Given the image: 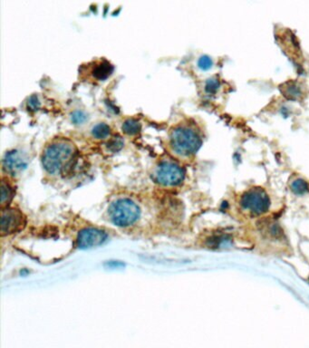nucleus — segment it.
Masks as SVG:
<instances>
[{"label": "nucleus", "instance_id": "423d86ee", "mask_svg": "<svg viewBox=\"0 0 309 348\" xmlns=\"http://www.w3.org/2000/svg\"><path fill=\"white\" fill-rule=\"evenodd\" d=\"M27 221L19 210L6 207L1 214V235L7 236L23 230Z\"/></svg>", "mask_w": 309, "mask_h": 348}, {"label": "nucleus", "instance_id": "0eeeda50", "mask_svg": "<svg viewBox=\"0 0 309 348\" xmlns=\"http://www.w3.org/2000/svg\"><path fill=\"white\" fill-rule=\"evenodd\" d=\"M106 239L107 234L105 231L95 228H87L79 232L76 242L79 249H92L104 244Z\"/></svg>", "mask_w": 309, "mask_h": 348}, {"label": "nucleus", "instance_id": "7ed1b4c3", "mask_svg": "<svg viewBox=\"0 0 309 348\" xmlns=\"http://www.w3.org/2000/svg\"><path fill=\"white\" fill-rule=\"evenodd\" d=\"M140 208L132 200L122 199L111 205L109 215L114 225L128 227L133 224L140 217Z\"/></svg>", "mask_w": 309, "mask_h": 348}, {"label": "nucleus", "instance_id": "2eb2a0df", "mask_svg": "<svg viewBox=\"0 0 309 348\" xmlns=\"http://www.w3.org/2000/svg\"><path fill=\"white\" fill-rule=\"evenodd\" d=\"M220 88V81L216 77L209 78L205 84V92L209 95H215Z\"/></svg>", "mask_w": 309, "mask_h": 348}, {"label": "nucleus", "instance_id": "4468645a", "mask_svg": "<svg viewBox=\"0 0 309 348\" xmlns=\"http://www.w3.org/2000/svg\"><path fill=\"white\" fill-rule=\"evenodd\" d=\"M290 188L295 194L302 195L308 191L309 185L303 179H295V181H292Z\"/></svg>", "mask_w": 309, "mask_h": 348}, {"label": "nucleus", "instance_id": "f8f14e48", "mask_svg": "<svg viewBox=\"0 0 309 348\" xmlns=\"http://www.w3.org/2000/svg\"><path fill=\"white\" fill-rule=\"evenodd\" d=\"M141 125L135 119H128L124 121L122 126L123 132L127 135H136L141 131Z\"/></svg>", "mask_w": 309, "mask_h": 348}, {"label": "nucleus", "instance_id": "dca6fc26", "mask_svg": "<svg viewBox=\"0 0 309 348\" xmlns=\"http://www.w3.org/2000/svg\"><path fill=\"white\" fill-rule=\"evenodd\" d=\"M124 145V142H123L122 137L120 136H115L113 139H111L109 141V143L107 144V148L110 150L111 152L113 153H116V152H119L120 150H122V148Z\"/></svg>", "mask_w": 309, "mask_h": 348}, {"label": "nucleus", "instance_id": "f03ea898", "mask_svg": "<svg viewBox=\"0 0 309 348\" xmlns=\"http://www.w3.org/2000/svg\"><path fill=\"white\" fill-rule=\"evenodd\" d=\"M173 151L182 156L195 154L202 145V139L195 128L188 124L174 127L170 136Z\"/></svg>", "mask_w": 309, "mask_h": 348}, {"label": "nucleus", "instance_id": "9d476101", "mask_svg": "<svg viewBox=\"0 0 309 348\" xmlns=\"http://www.w3.org/2000/svg\"><path fill=\"white\" fill-rule=\"evenodd\" d=\"M114 67L108 62H101L93 70L94 77L98 80H105L112 75Z\"/></svg>", "mask_w": 309, "mask_h": 348}, {"label": "nucleus", "instance_id": "6e6552de", "mask_svg": "<svg viewBox=\"0 0 309 348\" xmlns=\"http://www.w3.org/2000/svg\"><path fill=\"white\" fill-rule=\"evenodd\" d=\"M28 165V158L19 151L7 153L3 159V168L11 175H17L24 171Z\"/></svg>", "mask_w": 309, "mask_h": 348}, {"label": "nucleus", "instance_id": "f257e3e1", "mask_svg": "<svg viewBox=\"0 0 309 348\" xmlns=\"http://www.w3.org/2000/svg\"><path fill=\"white\" fill-rule=\"evenodd\" d=\"M78 150L69 141H57L46 147L42 163L50 174H64L73 169L76 163Z\"/></svg>", "mask_w": 309, "mask_h": 348}, {"label": "nucleus", "instance_id": "a211bd4d", "mask_svg": "<svg viewBox=\"0 0 309 348\" xmlns=\"http://www.w3.org/2000/svg\"><path fill=\"white\" fill-rule=\"evenodd\" d=\"M71 121L75 125H82L87 121V113L83 111H75L72 113Z\"/></svg>", "mask_w": 309, "mask_h": 348}, {"label": "nucleus", "instance_id": "9b49d317", "mask_svg": "<svg viewBox=\"0 0 309 348\" xmlns=\"http://www.w3.org/2000/svg\"><path fill=\"white\" fill-rule=\"evenodd\" d=\"M14 198V190L11 186L6 182L2 181L1 184V205L3 208L8 207V205L11 202V200Z\"/></svg>", "mask_w": 309, "mask_h": 348}, {"label": "nucleus", "instance_id": "1a4fd4ad", "mask_svg": "<svg viewBox=\"0 0 309 348\" xmlns=\"http://www.w3.org/2000/svg\"><path fill=\"white\" fill-rule=\"evenodd\" d=\"M282 95L288 100H298L302 96V90L295 82L289 81L280 86Z\"/></svg>", "mask_w": 309, "mask_h": 348}, {"label": "nucleus", "instance_id": "ddd939ff", "mask_svg": "<svg viewBox=\"0 0 309 348\" xmlns=\"http://www.w3.org/2000/svg\"><path fill=\"white\" fill-rule=\"evenodd\" d=\"M111 128L106 123H98L92 130V134L96 139H105L110 135Z\"/></svg>", "mask_w": 309, "mask_h": 348}, {"label": "nucleus", "instance_id": "39448f33", "mask_svg": "<svg viewBox=\"0 0 309 348\" xmlns=\"http://www.w3.org/2000/svg\"><path fill=\"white\" fill-rule=\"evenodd\" d=\"M185 178V172L177 163L173 162H163L156 168L154 180L164 186L180 185Z\"/></svg>", "mask_w": 309, "mask_h": 348}, {"label": "nucleus", "instance_id": "6ab92c4d", "mask_svg": "<svg viewBox=\"0 0 309 348\" xmlns=\"http://www.w3.org/2000/svg\"><path fill=\"white\" fill-rule=\"evenodd\" d=\"M40 106H41V104H40V101L38 99V97H37V95H32V96L28 99V110H30V111H32V112H36L38 109L40 108Z\"/></svg>", "mask_w": 309, "mask_h": 348}, {"label": "nucleus", "instance_id": "20e7f679", "mask_svg": "<svg viewBox=\"0 0 309 348\" xmlns=\"http://www.w3.org/2000/svg\"><path fill=\"white\" fill-rule=\"evenodd\" d=\"M242 208L254 215H260L268 212L270 200L266 191L261 188H253L247 190L241 196Z\"/></svg>", "mask_w": 309, "mask_h": 348}, {"label": "nucleus", "instance_id": "f3484780", "mask_svg": "<svg viewBox=\"0 0 309 348\" xmlns=\"http://www.w3.org/2000/svg\"><path fill=\"white\" fill-rule=\"evenodd\" d=\"M198 66L202 71H208L213 66V60L209 55H202L198 60Z\"/></svg>", "mask_w": 309, "mask_h": 348}]
</instances>
